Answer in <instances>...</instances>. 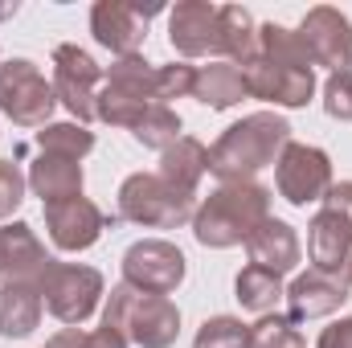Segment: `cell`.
Returning <instances> with one entry per match:
<instances>
[{
    "label": "cell",
    "instance_id": "cell-1",
    "mask_svg": "<svg viewBox=\"0 0 352 348\" xmlns=\"http://www.w3.org/2000/svg\"><path fill=\"white\" fill-rule=\"evenodd\" d=\"M192 83H197V66H188V62L156 66L144 54L115 58L102 78V90H98L94 119L131 131L152 107H173V98H192Z\"/></svg>",
    "mask_w": 352,
    "mask_h": 348
},
{
    "label": "cell",
    "instance_id": "cell-2",
    "mask_svg": "<svg viewBox=\"0 0 352 348\" xmlns=\"http://www.w3.org/2000/svg\"><path fill=\"white\" fill-rule=\"evenodd\" d=\"M291 144V123L278 111H254L242 115L238 123H230L213 148H209V173L221 184H238V180H254L263 168H274L283 148Z\"/></svg>",
    "mask_w": 352,
    "mask_h": 348
},
{
    "label": "cell",
    "instance_id": "cell-3",
    "mask_svg": "<svg viewBox=\"0 0 352 348\" xmlns=\"http://www.w3.org/2000/svg\"><path fill=\"white\" fill-rule=\"evenodd\" d=\"M270 217V188L258 180L217 184L205 201H197L192 213V238L205 250H230L246 246V238Z\"/></svg>",
    "mask_w": 352,
    "mask_h": 348
},
{
    "label": "cell",
    "instance_id": "cell-4",
    "mask_svg": "<svg viewBox=\"0 0 352 348\" xmlns=\"http://www.w3.org/2000/svg\"><path fill=\"white\" fill-rule=\"evenodd\" d=\"M102 324L123 332L127 345L173 348L180 336V307L168 295H144L127 283H115L102 303Z\"/></svg>",
    "mask_w": 352,
    "mask_h": 348
},
{
    "label": "cell",
    "instance_id": "cell-5",
    "mask_svg": "<svg viewBox=\"0 0 352 348\" xmlns=\"http://www.w3.org/2000/svg\"><path fill=\"white\" fill-rule=\"evenodd\" d=\"M197 197L173 188L160 173H131L119 184V221L144 230H180L192 226Z\"/></svg>",
    "mask_w": 352,
    "mask_h": 348
},
{
    "label": "cell",
    "instance_id": "cell-6",
    "mask_svg": "<svg viewBox=\"0 0 352 348\" xmlns=\"http://www.w3.org/2000/svg\"><path fill=\"white\" fill-rule=\"evenodd\" d=\"M352 254V180H336L307 226V262L324 274H344Z\"/></svg>",
    "mask_w": 352,
    "mask_h": 348
},
{
    "label": "cell",
    "instance_id": "cell-7",
    "mask_svg": "<svg viewBox=\"0 0 352 348\" xmlns=\"http://www.w3.org/2000/svg\"><path fill=\"white\" fill-rule=\"evenodd\" d=\"M107 295V283L94 266L82 262H50L45 274H41V299H45V312L54 320H62L66 328H78L87 324L90 316L98 312Z\"/></svg>",
    "mask_w": 352,
    "mask_h": 348
},
{
    "label": "cell",
    "instance_id": "cell-8",
    "mask_svg": "<svg viewBox=\"0 0 352 348\" xmlns=\"http://www.w3.org/2000/svg\"><path fill=\"white\" fill-rule=\"evenodd\" d=\"M58 107L54 83L37 70L29 58H4L0 62V115L16 127H45Z\"/></svg>",
    "mask_w": 352,
    "mask_h": 348
},
{
    "label": "cell",
    "instance_id": "cell-9",
    "mask_svg": "<svg viewBox=\"0 0 352 348\" xmlns=\"http://www.w3.org/2000/svg\"><path fill=\"white\" fill-rule=\"evenodd\" d=\"M332 156L316 144H299L291 140L274 164V188L287 205L295 209H307V205H320L332 188Z\"/></svg>",
    "mask_w": 352,
    "mask_h": 348
},
{
    "label": "cell",
    "instance_id": "cell-10",
    "mask_svg": "<svg viewBox=\"0 0 352 348\" xmlns=\"http://www.w3.org/2000/svg\"><path fill=\"white\" fill-rule=\"evenodd\" d=\"M123 283L144 295H173L188 274V259L168 238H144L123 250Z\"/></svg>",
    "mask_w": 352,
    "mask_h": 348
},
{
    "label": "cell",
    "instance_id": "cell-11",
    "mask_svg": "<svg viewBox=\"0 0 352 348\" xmlns=\"http://www.w3.org/2000/svg\"><path fill=\"white\" fill-rule=\"evenodd\" d=\"M102 66L90 58L82 45L74 41H62L54 50V94H58V107H66L74 115V123L87 127L94 119V102H98V90H102Z\"/></svg>",
    "mask_w": 352,
    "mask_h": 348
},
{
    "label": "cell",
    "instance_id": "cell-12",
    "mask_svg": "<svg viewBox=\"0 0 352 348\" xmlns=\"http://www.w3.org/2000/svg\"><path fill=\"white\" fill-rule=\"evenodd\" d=\"M238 70L246 78V94L258 98V102L299 111V107H307L316 98V70L311 66H287V62H274V58L258 54Z\"/></svg>",
    "mask_w": 352,
    "mask_h": 348
},
{
    "label": "cell",
    "instance_id": "cell-13",
    "mask_svg": "<svg viewBox=\"0 0 352 348\" xmlns=\"http://www.w3.org/2000/svg\"><path fill=\"white\" fill-rule=\"evenodd\" d=\"M164 12V4H127V0H98L90 8V33L115 58H135L148 41V21Z\"/></svg>",
    "mask_w": 352,
    "mask_h": 348
},
{
    "label": "cell",
    "instance_id": "cell-14",
    "mask_svg": "<svg viewBox=\"0 0 352 348\" xmlns=\"http://www.w3.org/2000/svg\"><path fill=\"white\" fill-rule=\"evenodd\" d=\"M299 37L311 54V66H324L332 74H352V21L340 8L332 4L307 8V17L299 21Z\"/></svg>",
    "mask_w": 352,
    "mask_h": 348
},
{
    "label": "cell",
    "instance_id": "cell-15",
    "mask_svg": "<svg viewBox=\"0 0 352 348\" xmlns=\"http://www.w3.org/2000/svg\"><path fill=\"white\" fill-rule=\"evenodd\" d=\"M119 217H107L90 197H70V201H58V205H45V234L50 242L62 250V254H78L90 250L102 230H111Z\"/></svg>",
    "mask_w": 352,
    "mask_h": 348
},
{
    "label": "cell",
    "instance_id": "cell-16",
    "mask_svg": "<svg viewBox=\"0 0 352 348\" xmlns=\"http://www.w3.org/2000/svg\"><path fill=\"white\" fill-rule=\"evenodd\" d=\"M287 299V320L299 328L307 320H324L332 312H340L352 299V287L344 283V274H324V270H303L291 279V287L283 291Z\"/></svg>",
    "mask_w": 352,
    "mask_h": 348
},
{
    "label": "cell",
    "instance_id": "cell-17",
    "mask_svg": "<svg viewBox=\"0 0 352 348\" xmlns=\"http://www.w3.org/2000/svg\"><path fill=\"white\" fill-rule=\"evenodd\" d=\"M168 45L188 58H217V4L209 0H180L168 8Z\"/></svg>",
    "mask_w": 352,
    "mask_h": 348
},
{
    "label": "cell",
    "instance_id": "cell-18",
    "mask_svg": "<svg viewBox=\"0 0 352 348\" xmlns=\"http://www.w3.org/2000/svg\"><path fill=\"white\" fill-rule=\"evenodd\" d=\"M50 262L54 259L37 242L33 226H25V221L0 226V283H41Z\"/></svg>",
    "mask_w": 352,
    "mask_h": 348
},
{
    "label": "cell",
    "instance_id": "cell-19",
    "mask_svg": "<svg viewBox=\"0 0 352 348\" xmlns=\"http://www.w3.org/2000/svg\"><path fill=\"white\" fill-rule=\"evenodd\" d=\"M246 254L254 266H263L270 274H291L299 259H303V246H299V234H295V226H287V221H278V217H266L263 226L246 238Z\"/></svg>",
    "mask_w": 352,
    "mask_h": 348
},
{
    "label": "cell",
    "instance_id": "cell-20",
    "mask_svg": "<svg viewBox=\"0 0 352 348\" xmlns=\"http://www.w3.org/2000/svg\"><path fill=\"white\" fill-rule=\"evenodd\" d=\"M29 193L41 197V205H58V201H70V197H82V160H66V156H50V152H37V160L29 164Z\"/></svg>",
    "mask_w": 352,
    "mask_h": 348
},
{
    "label": "cell",
    "instance_id": "cell-21",
    "mask_svg": "<svg viewBox=\"0 0 352 348\" xmlns=\"http://www.w3.org/2000/svg\"><path fill=\"white\" fill-rule=\"evenodd\" d=\"M45 299L41 283H0V336L4 340H25L41 328Z\"/></svg>",
    "mask_w": 352,
    "mask_h": 348
},
{
    "label": "cell",
    "instance_id": "cell-22",
    "mask_svg": "<svg viewBox=\"0 0 352 348\" xmlns=\"http://www.w3.org/2000/svg\"><path fill=\"white\" fill-rule=\"evenodd\" d=\"M217 58L246 66L258 58V21L242 4H217Z\"/></svg>",
    "mask_w": 352,
    "mask_h": 348
},
{
    "label": "cell",
    "instance_id": "cell-23",
    "mask_svg": "<svg viewBox=\"0 0 352 348\" xmlns=\"http://www.w3.org/2000/svg\"><path fill=\"white\" fill-rule=\"evenodd\" d=\"M192 98L205 102L209 111H230V107H238V102L250 98V94H246V78H242V70H238L234 62L213 58L209 66H197Z\"/></svg>",
    "mask_w": 352,
    "mask_h": 348
},
{
    "label": "cell",
    "instance_id": "cell-24",
    "mask_svg": "<svg viewBox=\"0 0 352 348\" xmlns=\"http://www.w3.org/2000/svg\"><path fill=\"white\" fill-rule=\"evenodd\" d=\"M156 173L164 176L173 188L197 197L201 176L209 173V148H205L197 135H180L173 148H164V152H160V168H156Z\"/></svg>",
    "mask_w": 352,
    "mask_h": 348
},
{
    "label": "cell",
    "instance_id": "cell-25",
    "mask_svg": "<svg viewBox=\"0 0 352 348\" xmlns=\"http://www.w3.org/2000/svg\"><path fill=\"white\" fill-rule=\"evenodd\" d=\"M283 291H287L283 279L263 270V266H254V262H246L238 270V279H234V299L242 303V312H254V316H270L274 303L283 299Z\"/></svg>",
    "mask_w": 352,
    "mask_h": 348
},
{
    "label": "cell",
    "instance_id": "cell-26",
    "mask_svg": "<svg viewBox=\"0 0 352 348\" xmlns=\"http://www.w3.org/2000/svg\"><path fill=\"white\" fill-rule=\"evenodd\" d=\"M37 152H50V156H66V160H82L94 152V131H87L82 123H45L37 135H33Z\"/></svg>",
    "mask_w": 352,
    "mask_h": 348
},
{
    "label": "cell",
    "instance_id": "cell-27",
    "mask_svg": "<svg viewBox=\"0 0 352 348\" xmlns=\"http://www.w3.org/2000/svg\"><path fill=\"white\" fill-rule=\"evenodd\" d=\"M180 135H184V123H180V115H176L173 107H152V111L131 127V140H135L140 148H152V152L173 148Z\"/></svg>",
    "mask_w": 352,
    "mask_h": 348
},
{
    "label": "cell",
    "instance_id": "cell-28",
    "mask_svg": "<svg viewBox=\"0 0 352 348\" xmlns=\"http://www.w3.org/2000/svg\"><path fill=\"white\" fill-rule=\"evenodd\" d=\"M192 348H250V324H242L238 316H209L197 328Z\"/></svg>",
    "mask_w": 352,
    "mask_h": 348
},
{
    "label": "cell",
    "instance_id": "cell-29",
    "mask_svg": "<svg viewBox=\"0 0 352 348\" xmlns=\"http://www.w3.org/2000/svg\"><path fill=\"white\" fill-rule=\"evenodd\" d=\"M250 348H307V340L287 316L270 312L258 316V324H250Z\"/></svg>",
    "mask_w": 352,
    "mask_h": 348
},
{
    "label": "cell",
    "instance_id": "cell-30",
    "mask_svg": "<svg viewBox=\"0 0 352 348\" xmlns=\"http://www.w3.org/2000/svg\"><path fill=\"white\" fill-rule=\"evenodd\" d=\"M45 348H127V336L98 324L94 332H78V328H66V332H54Z\"/></svg>",
    "mask_w": 352,
    "mask_h": 348
},
{
    "label": "cell",
    "instance_id": "cell-31",
    "mask_svg": "<svg viewBox=\"0 0 352 348\" xmlns=\"http://www.w3.org/2000/svg\"><path fill=\"white\" fill-rule=\"evenodd\" d=\"M25 188H29V180L21 173V164L16 160H0V221H12V213L25 201Z\"/></svg>",
    "mask_w": 352,
    "mask_h": 348
},
{
    "label": "cell",
    "instance_id": "cell-32",
    "mask_svg": "<svg viewBox=\"0 0 352 348\" xmlns=\"http://www.w3.org/2000/svg\"><path fill=\"white\" fill-rule=\"evenodd\" d=\"M324 111H328V119L352 123V74H328V83H324Z\"/></svg>",
    "mask_w": 352,
    "mask_h": 348
},
{
    "label": "cell",
    "instance_id": "cell-33",
    "mask_svg": "<svg viewBox=\"0 0 352 348\" xmlns=\"http://www.w3.org/2000/svg\"><path fill=\"white\" fill-rule=\"evenodd\" d=\"M316 348H352V316H340L336 324H328L320 332Z\"/></svg>",
    "mask_w": 352,
    "mask_h": 348
},
{
    "label": "cell",
    "instance_id": "cell-34",
    "mask_svg": "<svg viewBox=\"0 0 352 348\" xmlns=\"http://www.w3.org/2000/svg\"><path fill=\"white\" fill-rule=\"evenodd\" d=\"M344 283L352 287V254H349V262H344Z\"/></svg>",
    "mask_w": 352,
    "mask_h": 348
},
{
    "label": "cell",
    "instance_id": "cell-35",
    "mask_svg": "<svg viewBox=\"0 0 352 348\" xmlns=\"http://www.w3.org/2000/svg\"><path fill=\"white\" fill-rule=\"evenodd\" d=\"M0 62H4V58H0Z\"/></svg>",
    "mask_w": 352,
    "mask_h": 348
}]
</instances>
